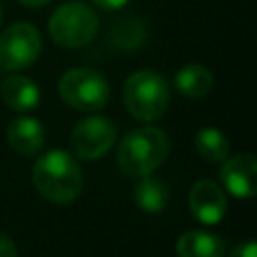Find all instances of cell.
Listing matches in <instances>:
<instances>
[{"instance_id": "obj_6", "label": "cell", "mask_w": 257, "mask_h": 257, "mask_svg": "<svg viewBox=\"0 0 257 257\" xmlns=\"http://www.w3.org/2000/svg\"><path fill=\"white\" fill-rule=\"evenodd\" d=\"M42 50L38 30L28 22H16L0 34V68L14 72L36 62Z\"/></svg>"}, {"instance_id": "obj_14", "label": "cell", "mask_w": 257, "mask_h": 257, "mask_svg": "<svg viewBox=\"0 0 257 257\" xmlns=\"http://www.w3.org/2000/svg\"><path fill=\"white\" fill-rule=\"evenodd\" d=\"M135 203L145 213H161L169 203V187L165 181L145 175L135 187Z\"/></svg>"}, {"instance_id": "obj_19", "label": "cell", "mask_w": 257, "mask_h": 257, "mask_svg": "<svg viewBox=\"0 0 257 257\" xmlns=\"http://www.w3.org/2000/svg\"><path fill=\"white\" fill-rule=\"evenodd\" d=\"M128 0H92V4L96 8H102V10H118L126 4Z\"/></svg>"}, {"instance_id": "obj_12", "label": "cell", "mask_w": 257, "mask_h": 257, "mask_svg": "<svg viewBox=\"0 0 257 257\" xmlns=\"http://www.w3.org/2000/svg\"><path fill=\"white\" fill-rule=\"evenodd\" d=\"M177 257H225V243L205 229H191L177 241Z\"/></svg>"}, {"instance_id": "obj_5", "label": "cell", "mask_w": 257, "mask_h": 257, "mask_svg": "<svg viewBox=\"0 0 257 257\" xmlns=\"http://www.w3.org/2000/svg\"><path fill=\"white\" fill-rule=\"evenodd\" d=\"M48 30L56 44L64 48H80L94 38L98 18L84 2H64L52 12Z\"/></svg>"}, {"instance_id": "obj_10", "label": "cell", "mask_w": 257, "mask_h": 257, "mask_svg": "<svg viewBox=\"0 0 257 257\" xmlns=\"http://www.w3.org/2000/svg\"><path fill=\"white\" fill-rule=\"evenodd\" d=\"M6 139H8V145L16 153L32 155L42 149L46 133H44V126L40 120H36L32 116H18L8 124Z\"/></svg>"}, {"instance_id": "obj_8", "label": "cell", "mask_w": 257, "mask_h": 257, "mask_svg": "<svg viewBox=\"0 0 257 257\" xmlns=\"http://www.w3.org/2000/svg\"><path fill=\"white\" fill-rule=\"evenodd\" d=\"M219 177L227 193L239 199H251L257 191V161L251 153H241L231 159L227 157Z\"/></svg>"}, {"instance_id": "obj_2", "label": "cell", "mask_w": 257, "mask_h": 257, "mask_svg": "<svg viewBox=\"0 0 257 257\" xmlns=\"http://www.w3.org/2000/svg\"><path fill=\"white\" fill-rule=\"evenodd\" d=\"M169 137L157 126L135 128L118 145L116 161L124 175L128 177H145L153 175L169 155Z\"/></svg>"}, {"instance_id": "obj_1", "label": "cell", "mask_w": 257, "mask_h": 257, "mask_svg": "<svg viewBox=\"0 0 257 257\" xmlns=\"http://www.w3.org/2000/svg\"><path fill=\"white\" fill-rule=\"evenodd\" d=\"M32 183L44 199L52 203H70L80 195L84 179L76 157L66 151L52 149L34 163Z\"/></svg>"}, {"instance_id": "obj_20", "label": "cell", "mask_w": 257, "mask_h": 257, "mask_svg": "<svg viewBox=\"0 0 257 257\" xmlns=\"http://www.w3.org/2000/svg\"><path fill=\"white\" fill-rule=\"evenodd\" d=\"M22 6H28V8H40V6H46L50 0H18Z\"/></svg>"}, {"instance_id": "obj_4", "label": "cell", "mask_w": 257, "mask_h": 257, "mask_svg": "<svg viewBox=\"0 0 257 257\" xmlns=\"http://www.w3.org/2000/svg\"><path fill=\"white\" fill-rule=\"evenodd\" d=\"M58 94L60 98L82 112H96L102 110L108 102L110 88L106 78L96 72L94 68H70L58 80Z\"/></svg>"}, {"instance_id": "obj_7", "label": "cell", "mask_w": 257, "mask_h": 257, "mask_svg": "<svg viewBox=\"0 0 257 257\" xmlns=\"http://www.w3.org/2000/svg\"><path fill=\"white\" fill-rule=\"evenodd\" d=\"M116 141V124L106 116H86L70 133V149L76 159L96 161L104 157Z\"/></svg>"}, {"instance_id": "obj_9", "label": "cell", "mask_w": 257, "mask_h": 257, "mask_svg": "<svg viewBox=\"0 0 257 257\" xmlns=\"http://www.w3.org/2000/svg\"><path fill=\"white\" fill-rule=\"evenodd\" d=\"M189 211L199 223L215 225L227 213V197L215 181L203 179L189 193Z\"/></svg>"}, {"instance_id": "obj_15", "label": "cell", "mask_w": 257, "mask_h": 257, "mask_svg": "<svg viewBox=\"0 0 257 257\" xmlns=\"http://www.w3.org/2000/svg\"><path fill=\"white\" fill-rule=\"evenodd\" d=\"M195 149L209 163H223L229 157V141L215 126H203L197 131Z\"/></svg>"}, {"instance_id": "obj_3", "label": "cell", "mask_w": 257, "mask_h": 257, "mask_svg": "<svg viewBox=\"0 0 257 257\" xmlns=\"http://www.w3.org/2000/svg\"><path fill=\"white\" fill-rule=\"evenodd\" d=\"M122 102L126 110L145 122L161 118L171 102V88L163 74L155 70L133 72L122 86Z\"/></svg>"}, {"instance_id": "obj_18", "label": "cell", "mask_w": 257, "mask_h": 257, "mask_svg": "<svg viewBox=\"0 0 257 257\" xmlns=\"http://www.w3.org/2000/svg\"><path fill=\"white\" fill-rule=\"evenodd\" d=\"M0 257H18L14 241L4 233H0Z\"/></svg>"}, {"instance_id": "obj_17", "label": "cell", "mask_w": 257, "mask_h": 257, "mask_svg": "<svg viewBox=\"0 0 257 257\" xmlns=\"http://www.w3.org/2000/svg\"><path fill=\"white\" fill-rule=\"evenodd\" d=\"M229 257H257L255 241H253V239H249V241L239 243V245L229 253Z\"/></svg>"}, {"instance_id": "obj_16", "label": "cell", "mask_w": 257, "mask_h": 257, "mask_svg": "<svg viewBox=\"0 0 257 257\" xmlns=\"http://www.w3.org/2000/svg\"><path fill=\"white\" fill-rule=\"evenodd\" d=\"M147 32L143 28V22L137 18H124L120 22H116L114 30L110 32V38L114 40V44H118L120 48H135L145 40Z\"/></svg>"}, {"instance_id": "obj_11", "label": "cell", "mask_w": 257, "mask_h": 257, "mask_svg": "<svg viewBox=\"0 0 257 257\" xmlns=\"http://www.w3.org/2000/svg\"><path fill=\"white\" fill-rule=\"evenodd\" d=\"M0 94H2V100L12 110H18V112L32 110L40 102V88L36 86V82H32L28 76H22V74L6 76L2 80Z\"/></svg>"}, {"instance_id": "obj_13", "label": "cell", "mask_w": 257, "mask_h": 257, "mask_svg": "<svg viewBox=\"0 0 257 257\" xmlns=\"http://www.w3.org/2000/svg\"><path fill=\"white\" fill-rule=\"evenodd\" d=\"M175 86L177 90L187 98H201L205 96L213 86V74L203 64H185L175 74Z\"/></svg>"}, {"instance_id": "obj_21", "label": "cell", "mask_w": 257, "mask_h": 257, "mask_svg": "<svg viewBox=\"0 0 257 257\" xmlns=\"http://www.w3.org/2000/svg\"><path fill=\"white\" fill-rule=\"evenodd\" d=\"M0 24H2V6H0Z\"/></svg>"}]
</instances>
